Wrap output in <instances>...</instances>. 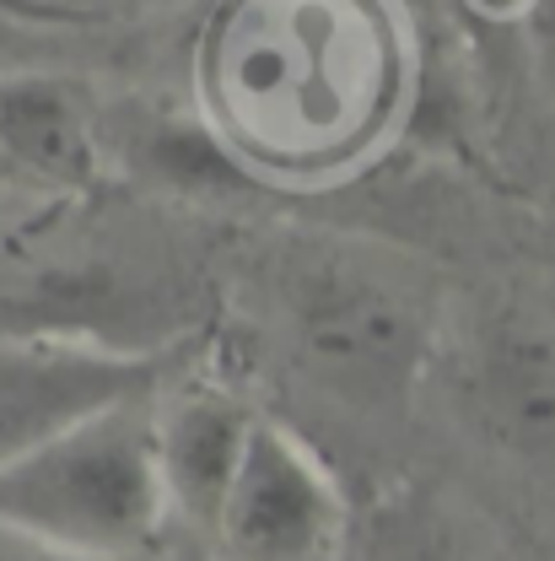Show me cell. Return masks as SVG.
I'll use <instances>...</instances> for the list:
<instances>
[{
    "mask_svg": "<svg viewBox=\"0 0 555 561\" xmlns=\"http://www.w3.org/2000/svg\"><path fill=\"white\" fill-rule=\"evenodd\" d=\"M232 22L238 27L216 55V103H227V114H238L248 136L276 151H308L319 140L346 136V87L335 66H350V55H340L335 44L340 16L313 11L308 27V5H297V27H280V16H265L259 5Z\"/></svg>",
    "mask_w": 555,
    "mask_h": 561,
    "instance_id": "cell-3",
    "label": "cell"
},
{
    "mask_svg": "<svg viewBox=\"0 0 555 561\" xmlns=\"http://www.w3.org/2000/svg\"><path fill=\"white\" fill-rule=\"evenodd\" d=\"M350 502L324 459L280 421L259 416L232 496L216 518L221 561H346Z\"/></svg>",
    "mask_w": 555,
    "mask_h": 561,
    "instance_id": "cell-4",
    "label": "cell"
},
{
    "mask_svg": "<svg viewBox=\"0 0 555 561\" xmlns=\"http://www.w3.org/2000/svg\"><path fill=\"white\" fill-rule=\"evenodd\" d=\"M475 16H486V22H518V16H529V5L534 0H464Z\"/></svg>",
    "mask_w": 555,
    "mask_h": 561,
    "instance_id": "cell-14",
    "label": "cell"
},
{
    "mask_svg": "<svg viewBox=\"0 0 555 561\" xmlns=\"http://www.w3.org/2000/svg\"><path fill=\"white\" fill-rule=\"evenodd\" d=\"M157 389H162V351L125 356L55 335L0 341V470L55 443L86 416Z\"/></svg>",
    "mask_w": 555,
    "mask_h": 561,
    "instance_id": "cell-5",
    "label": "cell"
},
{
    "mask_svg": "<svg viewBox=\"0 0 555 561\" xmlns=\"http://www.w3.org/2000/svg\"><path fill=\"white\" fill-rule=\"evenodd\" d=\"M254 426L259 416L221 383H189L167 400L157 394V470L173 524L206 540L216 535V518L243 470Z\"/></svg>",
    "mask_w": 555,
    "mask_h": 561,
    "instance_id": "cell-7",
    "label": "cell"
},
{
    "mask_svg": "<svg viewBox=\"0 0 555 561\" xmlns=\"http://www.w3.org/2000/svg\"><path fill=\"white\" fill-rule=\"evenodd\" d=\"M346 561H470L453 540L448 518L411 491L378 496L372 507L350 513Z\"/></svg>",
    "mask_w": 555,
    "mask_h": 561,
    "instance_id": "cell-9",
    "label": "cell"
},
{
    "mask_svg": "<svg viewBox=\"0 0 555 561\" xmlns=\"http://www.w3.org/2000/svg\"><path fill=\"white\" fill-rule=\"evenodd\" d=\"M286 335L297 362L361 411L400 405L431 341L416 291L356 254H308L286 271Z\"/></svg>",
    "mask_w": 555,
    "mask_h": 561,
    "instance_id": "cell-2",
    "label": "cell"
},
{
    "mask_svg": "<svg viewBox=\"0 0 555 561\" xmlns=\"http://www.w3.org/2000/svg\"><path fill=\"white\" fill-rule=\"evenodd\" d=\"M157 394L108 405L0 470V529L97 561H146L167 529Z\"/></svg>",
    "mask_w": 555,
    "mask_h": 561,
    "instance_id": "cell-1",
    "label": "cell"
},
{
    "mask_svg": "<svg viewBox=\"0 0 555 561\" xmlns=\"http://www.w3.org/2000/svg\"><path fill=\"white\" fill-rule=\"evenodd\" d=\"M0 168L33 173L44 184H86L97 168V140L86 103L55 76L0 81Z\"/></svg>",
    "mask_w": 555,
    "mask_h": 561,
    "instance_id": "cell-8",
    "label": "cell"
},
{
    "mask_svg": "<svg viewBox=\"0 0 555 561\" xmlns=\"http://www.w3.org/2000/svg\"><path fill=\"white\" fill-rule=\"evenodd\" d=\"M0 173H5V168H0Z\"/></svg>",
    "mask_w": 555,
    "mask_h": 561,
    "instance_id": "cell-15",
    "label": "cell"
},
{
    "mask_svg": "<svg viewBox=\"0 0 555 561\" xmlns=\"http://www.w3.org/2000/svg\"><path fill=\"white\" fill-rule=\"evenodd\" d=\"M0 16L5 22H33V27H60V22H76L66 11L44 5V0H0Z\"/></svg>",
    "mask_w": 555,
    "mask_h": 561,
    "instance_id": "cell-13",
    "label": "cell"
},
{
    "mask_svg": "<svg viewBox=\"0 0 555 561\" xmlns=\"http://www.w3.org/2000/svg\"><path fill=\"white\" fill-rule=\"evenodd\" d=\"M0 561H97V557H76V551H60V546H44V540L0 529Z\"/></svg>",
    "mask_w": 555,
    "mask_h": 561,
    "instance_id": "cell-11",
    "label": "cell"
},
{
    "mask_svg": "<svg viewBox=\"0 0 555 561\" xmlns=\"http://www.w3.org/2000/svg\"><path fill=\"white\" fill-rule=\"evenodd\" d=\"M136 151L162 184L189 190V195H210V190H238V184H248L243 168L232 162V151H227L216 136L195 130V125L157 119V125H146L136 136Z\"/></svg>",
    "mask_w": 555,
    "mask_h": 561,
    "instance_id": "cell-10",
    "label": "cell"
},
{
    "mask_svg": "<svg viewBox=\"0 0 555 561\" xmlns=\"http://www.w3.org/2000/svg\"><path fill=\"white\" fill-rule=\"evenodd\" d=\"M523 22L534 27V49H540V66L551 70V81H555V0H534Z\"/></svg>",
    "mask_w": 555,
    "mask_h": 561,
    "instance_id": "cell-12",
    "label": "cell"
},
{
    "mask_svg": "<svg viewBox=\"0 0 555 561\" xmlns=\"http://www.w3.org/2000/svg\"><path fill=\"white\" fill-rule=\"evenodd\" d=\"M459 405L496 454L555 459V335L518 308L490 313L459 356Z\"/></svg>",
    "mask_w": 555,
    "mask_h": 561,
    "instance_id": "cell-6",
    "label": "cell"
}]
</instances>
